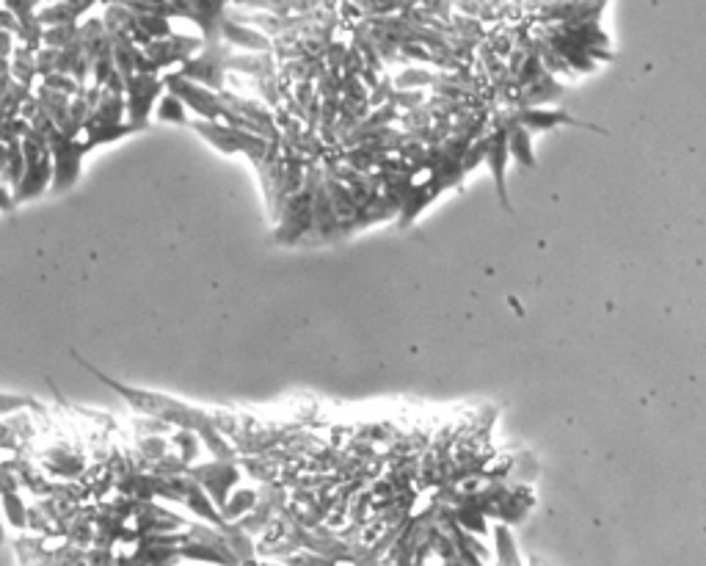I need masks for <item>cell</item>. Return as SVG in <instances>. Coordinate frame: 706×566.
Segmentation results:
<instances>
[{"label":"cell","instance_id":"obj_8","mask_svg":"<svg viewBox=\"0 0 706 566\" xmlns=\"http://www.w3.org/2000/svg\"><path fill=\"white\" fill-rule=\"evenodd\" d=\"M45 3H58V0H45Z\"/></svg>","mask_w":706,"mask_h":566},{"label":"cell","instance_id":"obj_7","mask_svg":"<svg viewBox=\"0 0 706 566\" xmlns=\"http://www.w3.org/2000/svg\"><path fill=\"white\" fill-rule=\"evenodd\" d=\"M3 473H6V459L0 462V481H3ZM0 547H3V514H0Z\"/></svg>","mask_w":706,"mask_h":566},{"label":"cell","instance_id":"obj_4","mask_svg":"<svg viewBox=\"0 0 706 566\" xmlns=\"http://www.w3.org/2000/svg\"><path fill=\"white\" fill-rule=\"evenodd\" d=\"M23 172H25V158H23V144H20V139L17 141H9L6 144V166H3V183L9 185V188H17V183L23 180Z\"/></svg>","mask_w":706,"mask_h":566},{"label":"cell","instance_id":"obj_6","mask_svg":"<svg viewBox=\"0 0 706 566\" xmlns=\"http://www.w3.org/2000/svg\"><path fill=\"white\" fill-rule=\"evenodd\" d=\"M78 39V23L69 25H50L42 28V47H53V50H64Z\"/></svg>","mask_w":706,"mask_h":566},{"label":"cell","instance_id":"obj_1","mask_svg":"<svg viewBox=\"0 0 706 566\" xmlns=\"http://www.w3.org/2000/svg\"><path fill=\"white\" fill-rule=\"evenodd\" d=\"M227 0H171L169 17H185L199 25L202 42L205 45H218L221 42V28L227 23Z\"/></svg>","mask_w":706,"mask_h":566},{"label":"cell","instance_id":"obj_2","mask_svg":"<svg viewBox=\"0 0 706 566\" xmlns=\"http://www.w3.org/2000/svg\"><path fill=\"white\" fill-rule=\"evenodd\" d=\"M47 147H50V158H53V183L50 191H64L69 185L78 180L80 174V161L86 152H92L86 147L83 139H69L64 133L53 130L47 136Z\"/></svg>","mask_w":706,"mask_h":566},{"label":"cell","instance_id":"obj_5","mask_svg":"<svg viewBox=\"0 0 706 566\" xmlns=\"http://www.w3.org/2000/svg\"><path fill=\"white\" fill-rule=\"evenodd\" d=\"M20 412H39V415H47L45 406L39 404V401H34V398H28V395L0 393V420L20 415Z\"/></svg>","mask_w":706,"mask_h":566},{"label":"cell","instance_id":"obj_3","mask_svg":"<svg viewBox=\"0 0 706 566\" xmlns=\"http://www.w3.org/2000/svg\"><path fill=\"white\" fill-rule=\"evenodd\" d=\"M9 64H12V81L23 83V86H28V89H34L36 86V67H34V50H28L25 45H14L12 50V58H9Z\"/></svg>","mask_w":706,"mask_h":566}]
</instances>
